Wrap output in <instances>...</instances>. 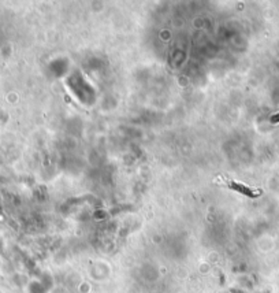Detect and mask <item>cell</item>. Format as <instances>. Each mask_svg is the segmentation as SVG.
<instances>
[{
    "label": "cell",
    "instance_id": "1",
    "mask_svg": "<svg viewBox=\"0 0 279 293\" xmlns=\"http://www.w3.org/2000/svg\"><path fill=\"white\" fill-rule=\"evenodd\" d=\"M215 182L219 184V185H224L227 188L233 189V191L238 192V193H242L245 196H249V197H256L261 193L260 189H256V188H250V186H246L241 182H237V181H233L230 178H226L223 175H219V177L215 178Z\"/></svg>",
    "mask_w": 279,
    "mask_h": 293
}]
</instances>
